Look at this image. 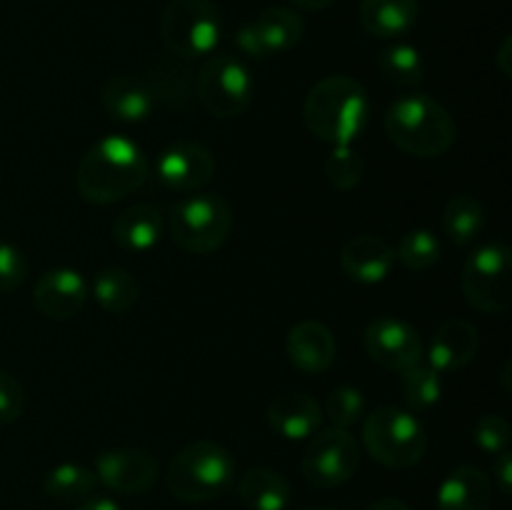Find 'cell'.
Returning a JSON list of instances; mask_svg holds the SVG:
<instances>
[{"label": "cell", "mask_w": 512, "mask_h": 510, "mask_svg": "<svg viewBox=\"0 0 512 510\" xmlns=\"http://www.w3.org/2000/svg\"><path fill=\"white\" fill-rule=\"evenodd\" d=\"M150 163L143 148L125 135H105L90 145L75 168V188L85 203L110 205L145 185Z\"/></svg>", "instance_id": "1"}, {"label": "cell", "mask_w": 512, "mask_h": 510, "mask_svg": "<svg viewBox=\"0 0 512 510\" xmlns=\"http://www.w3.org/2000/svg\"><path fill=\"white\" fill-rule=\"evenodd\" d=\"M340 265L355 283L378 285L390 275L395 265V250L380 235H355L340 250Z\"/></svg>", "instance_id": "16"}, {"label": "cell", "mask_w": 512, "mask_h": 510, "mask_svg": "<svg viewBox=\"0 0 512 510\" xmlns=\"http://www.w3.org/2000/svg\"><path fill=\"white\" fill-rule=\"evenodd\" d=\"M480 345L478 328H475L470 320L453 318L445 320L433 335V343H430L428 353H425V363L430 368L438 370L440 375L453 373L460 370L463 365H468L475 358Z\"/></svg>", "instance_id": "17"}, {"label": "cell", "mask_w": 512, "mask_h": 510, "mask_svg": "<svg viewBox=\"0 0 512 510\" xmlns=\"http://www.w3.org/2000/svg\"><path fill=\"white\" fill-rule=\"evenodd\" d=\"M418 13V0H363L360 3V23L365 33L383 40L408 33L418 23Z\"/></svg>", "instance_id": "24"}, {"label": "cell", "mask_w": 512, "mask_h": 510, "mask_svg": "<svg viewBox=\"0 0 512 510\" xmlns=\"http://www.w3.org/2000/svg\"><path fill=\"white\" fill-rule=\"evenodd\" d=\"M493 485L475 465H458L438 488V510H490Z\"/></svg>", "instance_id": "21"}, {"label": "cell", "mask_w": 512, "mask_h": 510, "mask_svg": "<svg viewBox=\"0 0 512 510\" xmlns=\"http://www.w3.org/2000/svg\"><path fill=\"white\" fill-rule=\"evenodd\" d=\"M485 228V213L478 198L468 193L453 195L443 208V230L455 245L468 248Z\"/></svg>", "instance_id": "26"}, {"label": "cell", "mask_w": 512, "mask_h": 510, "mask_svg": "<svg viewBox=\"0 0 512 510\" xmlns=\"http://www.w3.org/2000/svg\"><path fill=\"white\" fill-rule=\"evenodd\" d=\"M223 20L213 0H168L160 13V38L175 58H200L220 43Z\"/></svg>", "instance_id": "7"}, {"label": "cell", "mask_w": 512, "mask_h": 510, "mask_svg": "<svg viewBox=\"0 0 512 510\" xmlns=\"http://www.w3.org/2000/svg\"><path fill=\"white\" fill-rule=\"evenodd\" d=\"M305 510H333V508H305Z\"/></svg>", "instance_id": "42"}, {"label": "cell", "mask_w": 512, "mask_h": 510, "mask_svg": "<svg viewBox=\"0 0 512 510\" xmlns=\"http://www.w3.org/2000/svg\"><path fill=\"white\" fill-rule=\"evenodd\" d=\"M93 295L100 308L113 315H123L138 303L140 285L130 270L110 265L93 278Z\"/></svg>", "instance_id": "27"}, {"label": "cell", "mask_w": 512, "mask_h": 510, "mask_svg": "<svg viewBox=\"0 0 512 510\" xmlns=\"http://www.w3.org/2000/svg\"><path fill=\"white\" fill-rule=\"evenodd\" d=\"M403 395L405 403L413 410H428L443 400V375L430 368L425 360H420L413 368L403 370Z\"/></svg>", "instance_id": "30"}, {"label": "cell", "mask_w": 512, "mask_h": 510, "mask_svg": "<svg viewBox=\"0 0 512 510\" xmlns=\"http://www.w3.org/2000/svg\"><path fill=\"white\" fill-rule=\"evenodd\" d=\"M395 260H400L408 270H418V273L430 270L440 260V240L425 228L410 230L398 240Z\"/></svg>", "instance_id": "31"}, {"label": "cell", "mask_w": 512, "mask_h": 510, "mask_svg": "<svg viewBox=\"0 0 512 510\" xmlns=\"http://www.w3.org/2000/svg\"><path fill=\"white\" fill-rule=\"evenodd\" d=\"M268 423L280 438L308 440L323 423V405L308 393H283L270 400Z\"/></svg>", "instance_id": "19"}, {"label": "cell", "mask_w": 512, "mask_h": 510, "mask_svg": "<svg viewBox=\"0 0 512 510\" xmlns=\"http://www.w3.org/2000/svg\"><path fill=\"white\" fill-rule=\"evenodd\" d=\"M153 170L165 188L193 193L213 180L215 158L198 140H178L158 155Z\"/></svg>", "instance_id": "13"}, {"label": "cell", "mask_w": 512, "mask_h": 510, "mask_svg": "<svg viewBox=\"0 0 512 510\" xmlns=\"http://www.w3.org/2000/svg\"><path fill=\"white\" fill-rule=\"evenodd\" d=\"M88 280L73 268H53L35 280L33 305L50 320H70L88 303Z\"/></svg>", "instance_id": "15"}, {"label": "cell", "mask_w": 512, "mask_h": 510, "mask_svg": "<svg viewBox=\"0 0 512 510\" xmlns=\"http://www.w3.org/2000/svg\"><path fill=\"white\" fill-rule=\"evenodd\" d=\"M253 75L235 55H213L195 78V98L213 118H238L253 103Z\"/></svg>", "instance_id": "9"}, {"label": "cell", "mask_w": 512, "mask_h": 510, "mask_svg": "<svg viewBox=\"0 0 512 510\" xmlns=\"http://www.w3.org/2000/svg\"><path fill=\"white\" fill-rule=\"evenodd\" d=\"M233 208L218 193H193L170 208V235L193 255H208L228 240Z\"/></svg>", "instance_id": "6"}, {"label": "cell", "mask_w": 512, "mask_h": 510, "mask_svg": "<svg viewBox=\"0 0 512 510\" xmlns=\"http://www.w3.org/2000/svg\"><path fill=\"white\" fill-rule=\"evenodd\" d=\"M163 238V215L153 205H130L113 220V240L128 253H148Z\"/></svg>", "instance_id": "23"}, {"label": "cell", "mask_w": 512, "mask_h": 510, "mask_svg": "<svg viewBox=\"0 0 512 510\" xmlns=\"http://www.w3.org/2000/svg\"><path fill=\"white\" fill-rule=\"evenodd\" d=\"M288 360L308 375H320L335 363V338L328 325L318 320H300L285 340Z\"/></svg>", "instance_id": "18"}, {"label": "cell", "mask_w": 512, "mask_h": 510, "mask_svg": "<svg viewBox=\"0 0 512 510\" xmlns=\"http://www.w3.org/2000/svg\"><path fill=\"white\" fill-rule=\"evenodd\" d=\"M145 85L153 93L155 105L163 103L165 108L183 110L195 100V80L185 65L173 60L170 55L155 58L145 73Z\"/></svg>", "instance_id": "22"}, {"label": "cell", "mask_w": 512, "mask_h": 510, "mask_svg": "<svg viewBox=\"0 0 512 510\" xmlns=\"http://www.w3.org/2000/svg\"><path fill=\"white\" fill-rule=\"evenodd\" d=\"M368 90L348 75H328L310 88L303 105L305 128L333 148L350 145L363 135L370 120Z\"/></svg>", "instance_id": "2"}, {"label": "cell", "mask_w": 512, "mask_h": 510, "mask_svg": "<svg viewBox=\"0 0 512 510\" xmlns=\"http://www.w3.org/2000/svg\"><path fill=\"white\" fill-rule=\"evenodd\" d=\"M390 143L415 158H440L458 140V125L443 103L425 93L395 98L385 110Z\"/></svg>", "instance_id": "3"}, {"label": "cell", "mask_w": 512, "mask_h": 510, "mask_svg": "<svg viewBox=\"0 0 512 510\" xmlns=\"http://www.w3.org/2000/svg\"><path fill=\"white\" fill-rule=\"evenodd\" d=\"M25 393L23 385L10 373L0 370V425H10L23 415Z\"/></svg>", "instance_id": "36"}, {"label": "cell", "mask_w": 512, "mask_h": 510, "mask_svg": "<svg viewBox=\"0 0 512 510\" xmlns=\"http://www.w3.org/2000/svg\"><path fill=\"white\" fill-rule=\"evenodd\" d=\"M473 440L483 453H503L510 445V423L503 415H483V418L475 420Z\"/></svg>", "instance_id": "34"}, {"label": "cell", "mask_w": 512, "mask_h": 510, "mask_svg": "<svg viewBox=\"0 0 512 510\" xmlns=\"http://www.w3.org/2000/svg\"><path fill=\"white\" fill-rule=\"evenodd\" d=\"M510 53H512V38L510 35H505L503 43H500V50H498V58H495V63H498L500 73L505 75V78H510L512 75V63H510Z\"/></svg>", "instance_id": "38"}, {"label": "cell", "mask_w": 512, "mask_h": 510, "mask_svg": "<svg viewBox=\"0 0 512 510\" xmlns=\"http://www.w3.org/2000/svg\"><path fill=\"white\" fill-rule=\"evenodd\" d=\"M368 510H410V505L400 498H380Z\"/></svg>", "instance_id": "40"}, {"label": "cell", "mask_w": 512, "mask_h": 510, "mask_svg": "<svg viewBox=\"0 0 512 510\" xmlns=\"http://www.w3.org/2000/svg\"><path fill=\"white\" fill-rule=\"evenodd\" d=\"M333 3H335V0H293L295 8H300V10H313V13H318V10L330 8V5H333Z\"/></svg>", "instance_id": "41"}, {"label": "cell", "mask_w": 512, "mask_h": 510, "mask_svg": "<svg viewBox=\"0 0 512 510\" xmlns=\"http://www.w3.org/2000/svg\"><path fill=\"white\" fill-rule=\"evenodd\" d=\"M235 483V458L225 445L193 440L168 465V490L183 503H208Z\"/></svg>", "instance_id": "4"}, {"label": "cell", "mask_w": 512, "mask_h": 510, "mask_svg": "<svg viewBox=\"0 0 512 510\" xmlns=\"http://www.w3.org/2000/svg\"><path fill=\"white\" fill-rule=\"evenodd\" d=\"M365 175V158L350 145H338L325 160V178L340 193L358 188Z\"/></svg>", "instance_id": "32"}, {"label": "cell", "mask_w": 512, "mask_h": 510, "mask_svg": "<svg viewBox=\"0 0 512 510\" xmlns=\"http://www.w3.org/2000/svg\"><path fill=\"white\" fill-rule=\"evenodd\" d=\"M98 478L90 468L80 463H60L45 475L43 490L50 500L63 505H80L83 500L93 498Z\"/></svg>", "instance_id": "28"}, {"label": "cell", "mask_w": 512, "mask_h": 510, "mask_svg": "<svg viewBox=\"0 0 512 510\" xmlns=\"http://www.w3.org/2000/svg\"><path fill=\"white\" fill-rule=\"evenodd\" d=\"M93 473L113 493L140 495L158 480V460L143 448H113L95 458Z\"/></svg>", "instance_id": "14"}, {"label": "cell", "mask_w": 512, "mask_h": 510, "mask_svg": "<svg viewBox=\"0 0 512 510\" xmlns=\"http://www.w3.org/2000/svg\"><path fill=\"white\" fill-rule=\"evenodd\" d=\"M75 510H120V505L113 503L110 498H88L75 505Z\"/></svg>", "instance_id": "39"}, {"label": "cell", "mask_w": 512, "mask_h": 510, "mask_svg": "<svg viewBox=\"0 0 512 510\" xmlns=\"http://www.w3.org/2000/svg\"><path fill=\"white\" fill-rule=\"evenodd\" d=\"M493 480L498 483L500 493L503 495L512 493V455H510V450H503V453L495 455Z\"/></svg>", "instance_id": "37"}, {"label": "cell", "mask_w": 512, "mask_h": 510, "mask_svg": "<svg viewBox=\"0 0 512 510\" xmlns=\"http://www.w3.org/2000/svg\"><path fill=\"white\" fill-rule=\"evenodd\" d=\"M463 295L470 308L485 315H500L512 305L510 248L500 240L480 245L463 265Z\"/></svg>", "instance_id": "8"}, {"label": "cell", "mask_w": 512, "mask_h": 510, "mask_svg": "<svg viewBox=\"0 0 512 510\" xmlns=\"http://www.w3.org/2000/svg\"><path fill=\"white\" fill-rule=\"evenodd\" d=\"M378 70L388 83L398 88H418L425 78L423 55L410 43H393L380 50Z\"/></svg>", "instance_id": "29"}, {"label": "cell", "mask_w": 512, "mask_h": 510, "mask_svg": "<svg viewBox=\"0 0 512 510\" xmlns=\"http://www.w3.org/2000/svg\"><path fill=\"white\" fill-rule=\"evenodd\" d=\"M303 35L305 20L293 8L273 5V8H265L253 23H245L235 35V40L245 55L270 58V55L293 50L303 40Z\"/></svg>", "instance_id": "12"}, {"label": "cell", "mask_w": 512, "mask_h": 510, "mask_svg": "<svg viewBox=\"0 0 512 510\" xmlns=\"http://www.w3.org/2000/svg\"><path fill=\"white\" fill-rule=\"evenodd\" d=\"M300 468H303L305 480L315 488H338L358 473L360 443L350 430L330 425L310 435Z\"/></svg>", "instance_id": "10"}, {"label": "cell", "mask_w": 512, "mask_h": 510, "mask_svg": "<svg viewBox=\"0 0 512 510\" xmlns=\"http://www.w3.org/2000/svg\"><path fill=\"white\" fill-rule=\"evenodd\" d=\"M25 278H28V260L23 250L0 240V295L20 288Z\"/></svg>", "instance_id": "35"}, {"label": "cell", "mask_w": 512, "mask_h": 510, "mask_svg": "<svg viewBox=\"0 0 512 510\" xmlns=\"http://www.w3.org/2000/svg\"><path fill=\"white\" fill-rule=\"evenodd\" d=\"M100 103H103L105 113L123 123H140V120L150 118L155 110L153 93L148 90L143 78L135 75H113L105 80L103 90H100Z\"/></svg>", "instance_id": "20"}, {"label": "cell", "mask_w": 512, "mask_h": 510, "mask_svg": "<svg viewBox=\"0 0 512 510\" xmlns=\"http://www.w3.org/2000/svg\"><path fill=\"white\" fill-rule=\"evenodd\" d=\"M365 415V395L353 385H340L325 398L323 418L330 420L335 428L350 430Z\"/></svg>", "instance_id": "33"}, {"label": "cell", "mask_w": 512, "mask_h": 510, "mask_svg": "<svg viewBox=\"0 0 512 510\" xmlns=\"http://www.w3.org/2000/svg\"><path fill=\"white\" fill-rule=\"evenodd\" d=\"M363 445L373 460L393 470H408L423 460L428 433L408 410L380 405L365 418Z\"/></svg>", "instance_id": "5"}, {"label": "cell", "mask_w": 512, "mask_h": 510, "mask_svg": "<svg viewBox=\"0 0 512 510\" xmlns=\"http://www.w3.org/2000/svg\"><path fill=\"white\" fill-rule=\"evenodd\" d=\"M238 495L250 510H288V505L293 503V488L288 478L280 470L265 465L250 468L240 478Z\"/></svg>", "instance_id": "25"}, {"label": "cell", "mask_w": 512, "mask_h": 510, "mask_svg": "<svg viewBox=\"0 0 512 510\" xmlns=\"http://www.w3.org/2000/svg\"><path fill=\"white\" fill-rule=\"evenodd\" d=\"M363 343L375 363L395 370V373H403L425 358V343L420 330L410 325L408 320L395 318V315L375 318L365 328Z\"/></svg>", "instance_id": "11"}]
</instances>
